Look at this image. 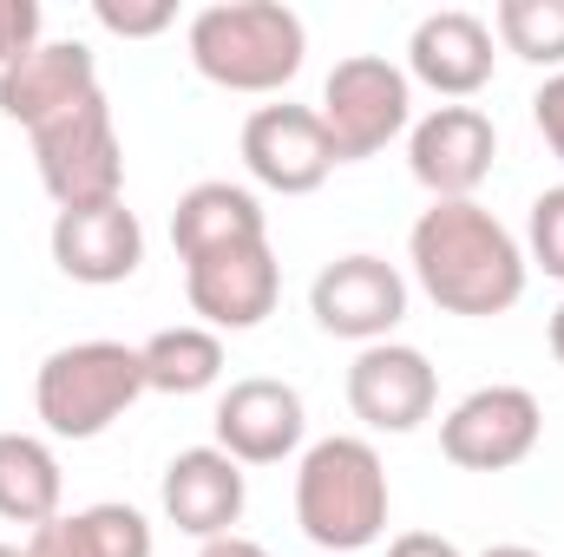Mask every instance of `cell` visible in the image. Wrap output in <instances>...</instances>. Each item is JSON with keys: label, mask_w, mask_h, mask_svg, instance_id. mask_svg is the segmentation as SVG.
Segmentation results:
<instances>
[{"label": "cell", "mask_w": 564, "mask_h": 557, "mask_svg": "<svg viewBox=\"0 0 564 557\" xmlns=\"http://www.w3.org/2000/svg\"><path fill=\"white\" fill-rule=\"evenodd\" d=\"M197 557H270V551H263L257 538H237V532H230V538H210Z\"/></svg>", "instance_id": "obj_28"}, {"label": "cell", "mask_w": 564, "mask_h": 557, "mask_svg": "<svg viewBox=\"0 0 564 557\" xmlns=\"http://www.w3.org/2000/svg\"><path fill=\"white\" fill-rule=\"evenodd\" d=\"M295 525L315 551L355 557L388 532V466L361 433H328L295 466Z\"/></svg>", "instance_id": "obj_2"}, {"label": "cell", "mask_w": 564, "mask_h": 557, "mask_svg": "<svg viewBox=\"0 0 564 557\" xmlns=\"http://www.w3.org/2000/svg\"><path fill=\"white\" fill-rule=\"evenodd\" d=\"M315 119L335 144V164H361L414 125V79H408V66H394L381 53L335 59V73L322 79Z\"/></svg>", "instance_id": "obj_5"}, {"label": "cell", "mask_w": 564, "mask_h": 557, "mask_svg": "<svg viewBox=\"0 0 564 557\" xmlns=\"http://www.w3.org/2000/svg\"><path fill=\"white\" fill-rule=\"evenodd\" d=\"M408 263H414V282L433 295V308L466 315V321H492L519 308L525 276H532L525 243L473 197L426 204L408 230Z\"/></svg>", "instance_id": "obj_1"}, {"label": "cell", "mask_w": 564, "mask_h": 557, "mask_svg": "<svg viewBox=\"0 0 564 557\" xmlns=\"http://www.w3.org/2000/svg\"><path fill=\"white\" fill-rule=\"evenodd\" d=\"M308 315H315L322 335L375 348V341H388V335L401 328V315H408V276H401L388 256H368V250L335 256L322 276L308 282Z\"/></svg>", "instance_id": "obj_8"}, {"label": "cell", "mask_w": 564, "mask_h": 557, "mask_svg": "<svg viewBox=\"0 0 564 557\" xmlns=\"http://www.w3.org/2000/svg\"><path fill=\"white\" fill-rule=\"evenodd\" d=\"M388 557H459V545L440 538V532H401V538L388 545Z\"/></svg>", "instance_id": "obj_27"}, {"label": "cell", "mask_w": 564, "mask_h": 557, "mask_svg": "<svg viewBox=\"0 0 564 557\" xmlns=\"http://www.w3.org/2000/svg\"><path fill=\"white\" fill-rule=\"evenodd\" d=\"M492 26L466 7H440L426 13L408 40V79H421L426 92H440L446 106H466L486 79H492Z\"/></svg>", "instance_id": "obj_17"}, {"label": "cell", "mask_w": 564, "mask_h": 557, "mask_svg": "<svg viewBox=\"0 0 564 557\" xmlns=\"http://www.w3.org/2000/svg\"><path fill=\"white\" fill-rule=\"evenodd\" d=\"M539 433H545L539 394L492 381V387H473L453 414L440 419V452L459 472H512L519 459H532Z\"/></svg>", "instance_id": "obj_7"}, {"label": "cell", "mask_w": 564, "mask_h": 557, "mask_svg": "<svg viewBox=\"0 0 564 557\" xmlns=\"http://www.w3.org/2000/svg\"><path fill=\"white\" fill-rule=\"evenodd\" d=\"M171 243H177V263H197L210 250H237V243H270V217L257 204V190L230 184V177H210V184H191L171 210Z\"/></svg>", "instance_id": "obj_18"}, {"label": "cell", "mask_w": 564, "mask_h": 557, "mask_svg": "<svg viewBox=\"0 0 564 557\" xmlns=\"http://www.w3.org/2000/svg\"><path fill=\"white\" fill-rule=\"evenodd\" d=\"M492 26H499L506 53L564 73V0H499Z\"/></svg>", "instance_id": "obj_22"}, {"label": "cell", "mask_w": 564, "mask_h": 557, "mask_svg": "<svg viewBox=\"0 0 564 557\" xmlns=\"http://www.w3.org/2000/svg\"><path fill=\"white\" fill-rule=\"evenodd\" d=\"M217 446L237 459V466H282L302 433H308V414H302V394L289 381H270V374H250V381H230L224 401H217Z\"/></svg>", "instance_id": "obj_14"}, {"label": "cell", "mask_w": 564, "mask_h": 557, "mask_svg": "<svg viewBox=\"0 0 564 557\" xmlns=\"http://www.w3.org/2000/svg\"><path fill=\"white\" fill-rule=\"evenodd\" d=\"M26 557H151V518L132 505H86V512H59L40 532H26Z\"/></svg>", "instance_id": "obj_19"}, {"label": "cell", "mask_w": 564, "mask_h": 557, "mask_svg": "<svg viewBox=\"0 0 564 557\" xmlns=\"http://www.w3.org/2000/svg\"><path fill=\"white\" fill-rule=\"evenodd\" d=\"M46 243H53L59 276L86 282V288L132 282L144 263V223H139V210H126V197L99 204V210H59Z\"/></svg>", "instance_id": "obj_16"}, {"label": "cell", "mask_w": 564, "mask_h": 557, "mask_svg": "<svg viewBox=\"0 0 564 557\" xmlns=\"http://www.w3.org/2000/svg\"><path fill=\"white\" fill-rule=\"evenodd\" d=\"M191 66L224 92H282L302 73L308 26L282 0H217L191 13Z\"/></svg>", "instance_id": "obj_3"}, {"label": "cell", "mask_w": 564, "mask_h": 557, "mask_svg": "<svg viewBox=\"0 0 564 557\" xmlns=\"http://www.w3.org/2000/svg\"><path fill=\"white\" fill-rule=\"evenodd\" d=\"M144 361V394H204L224 381V335H210L204 321H177V328H158L139 348Z\"/></svg>", "instance_id": "obj_21"}, {"label": "cell", "mask_w": 564, "mask_h": 557, "mask_svg": "<svg viewBox=\"0 0 564 557\" xmlns=\"http://www.w3.org/2000/svg\"><path fill=\"white\" fill-rule=\"evenodd\" d=\"M243 499H250L243 466H237L224 446H191V452H177V459L164 466V485H158L164 518H171L184 538H197V545L230 538L237 518H243Z\"/></svg>", "instance_id": "obj_15"}, {"label": "cell", "mask_w": 564, "mask_h": 557, "mask_svg": "<svg viewBox=\"0 0 564 557\" xmlns=\"http://www.w3.org/2000/svg\"><path fill=\"white\" fill-rule=\"evenodd\" d=\"M26 139H33L40 184H46V197L59 210H99V204L126 197V144H119L106 92H93L86 106H73L66 119L40 125Z\"/></svg>", "instance_id": "obj_6"}, {"label": "cell", "mask_w": 564, "mask_h": 557, "mask_svg": "<svg viewBox=\"0 0 564 557\" xmlns=\"http://www.w3.org/2000/svg\"><path fill=\"white\" fill-rule=\"evenodd\" d=\"M93 92H99V59L79 40H40L33 53H20L13 66H0V119H13L26 132L66 119Z\"/></svg>", "instance_id": "obj_13"}, {"label": "cell", "mask_w": 564, "mask_h": 557, "mask_svg": "<svg viewBox=\"0 0 564 557\" xmlns=\"http://www.w3.org/2000/svg\"><path fill=\"white\" fill-rule=\"evenodd\" d=\"M59 499H66V472L53 446L40 433H0V518L40 532L46 518H59Z\"/></svg>", "instance_id": "obj_20"}, {"label": "cell", "mask_w": 564, "mask_h": 557, "mask_svg": "<svg viewBox=\"0 0 564 557\" xmlns=\"http://www.w3.org/2000/svg\"><path fill=\"white\" fill-rule=\"evenodd\" d=\"M184 295H191V308L204 315L210 335H243V328H263L276 315L282 263L270 243L210 250V256L184 263Z\"/></svg>", "instance_id": "obj_9"}, {"label": "cell", "mask_w": 564, "mask_h": 557, "mask_svg": "<svg viewBox=\"0 0 564 557\" xmlns=\"http://www.w3.org/2000/svg\"><path fill=\"white\" fill-rule=\"evenodd\" d=\"M93 20L119 40H158L177 20V7L171 0H93Z\"/></svg>", "instance_id": "obj_24"}, {"label": "cell", "mask_w": 564, "mask_h": 557, "mask_svg": "<svg viewBox=\"0 0 564 557\" xmlns=\"http://www.w3.org/2000/svg\"><path fill=\"white\" fill-rule=\"evenodd\" d=\"M0 557H26V551H20V545H0Z\"/></svg>", "instance_id": "obj_31"}, {"label": "cell", "mask_w": 564, "mask_h": 557, "mask_svg": "<svg viewBox=\"0 0 564 557\" xmlns=\"http://www.w3.org/2000/svg\"><path fill=\"white\" fill-rule=\"evenodd\" d=\"M552 354H558V368H564V302H558V315H552Z\"/></svg>", "instance_id": "obj_29"}, {"label": "cell", "mask_w": 564, "mask_h": 557, "mask_svg": "<svg viewBox=\"0 0 564 557\" xmlns=\"http://www.w3.org/2000/svg\"><path fill=\"white\" fill-rule=\"evenodd\" d=\"M525 263H539L552 282H564V184L532 197V217H525Z\"/></svg>", "instance_id": "obj_23"}, {"label": "cell", "mask_w": 564, "mask_h": 557, "mask_svg": "<svg viewBox=\"0 0 564 557\" xmlns=\"http://www.w3.org/2000/svg\"><path fill=\"white\" fill-rule=\"evenodd\" d=\"M40 46V0H0V66Z\"/></svg>", "instance_id": "obj_25"}, {"label": "cell", "mask_w": 564, "mask_h": 557, "mask_svg": "<svg viewBox=\"0 0 564 557\" xmlns=\"http://www.w3.org/2000/svg\"><path fill=\"white\" fill-rule=\"evenodd\" d=\"M139 394H144V361L126 341L53 348L33 374V414L53 439H99L112 419L132 414Z\"/></svg>", "instance_id": "obj_4"}, {"label": "cell", "mask_w": 564, "mask_h": 557, "mask_svg": "<svg viewBox=\"0 0 564 557\" xmlns=\"http://www.w3.org/2000/svg\"><path fill=\"white\" fill-rule=\"evenodd\" d=\"M499 157V132L479 106H433L421 125H408V171L433 204L473 197L492 177Z\"/></svg>", "instance_id": "obj_10"}, {"label": "cell", "mask_w": 564, "mask_h": 557, "mask_svg": "<svg viewBox=\"0 0 564 557\" xmlns=\"http://www.w3.org/2000/svg\"><path fill=\"white\" fill-rule=\"evenodd\" d=\"M433 401H440V374L408 341H375L348 368V407L368 433H414L421 419H433Z\"/></svg>", "instance_id": "obj_12"}, {"label": "cell", "mask_w": 564, "mask_h": 557, "mask_svg": "<svg viewBox=\"0 0 564 557\" xmlns=\"http://www.w3.org/2000/svg\"><path fill=\"white\" fill-rule=\"evenodd\" d=\"M479 557H545V551H532V545H492V551H479Z\"/></svg>", "instance_id": "obj_30"}, {"label": "cell", "mask_w": 564, "mask_h": 557, "mask_svg": "<svg viewBox=\"0 0 564 557\" xmlns=\"http://www.w3.org/2000/svg\"><path fill=\"white\" fill-rule=\"evenodd\" d=\"M532 125L552 144V157L564 164V73H545V86L532 92Z\"/></svg>", "instance_id": "obj_26"}, {"label": "cell", "mask_w": 564, "mask_h": 557, "mask_svg": "<svg viewBox=\"0 0 564 557\" xmlns=\"http://www.w3.org/2000/svg\"><path fill=\"white\" fill-rule=\"evenodd\" d=\"M243 164L263 190L276 197H308L335 171V144L322 132L315 106H257L243 119Z\"/></svg>", "instance_id": "obj_11"}]
</instances>
